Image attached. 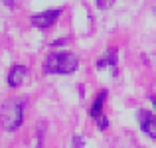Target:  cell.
Instances as JSON below:
<instances>
[{"instance_id": "8fae6325", "label": "cell", "mask_w": 156, "mask_h": 148, "mask_svg": "<svg viewBox=\"0 0 156 148\" xmlns=\"http://www.w3.org/2000/svg\"><path fill=\"white\" fill-rule=\"evenodd\" d=\"M150 103H152V105H154V109H156V97H154V95L150 97Z\"/></svg>"}, {"instance_id": "30bf717a", "label": "cell", "mask_w": 156, "mask_h": 148, "mask_svg": "<svg viewBox=\"0 0 156 148\" xmlns=\"http://www.w3.org/2000/svg\"><path fill=\"white\" fill-rule=\"evenodd\" d=\"M4 4H6V6H14V0H2Z\"/></svg>"}, {"instance_id": "7a4b0ae2", "label": "cell", "mask_w": 156, "mask_h": 148, "mask_svg": "<svg viewBox=\"0 0 156 148\" xmlns=\"http://www.w3.org/2000/svg\"><path fill=\"white\" fill-rule=\"evenodd\" d=\"M22 118H24V105L20 101H8L0 111V125L8 132L18 129L22 125Z\"/></svg>"}, {"instance_id": "ba28073f", "label": "cell", "mask_w": 156, "mask_h": 148, "mask_svg": "<svg viewBox=\"0 0 156 148\" xmlns=\"http://www.w3.org/2000/svg\"><path fill=\"white\" fill-rule=\"evenodd\" d=\"M97 126H99L101 130H105L107 126H109V121H107V117H103V115H101V117L97 118Z\"/></svg>"}, {"instance_id": "6da1fadb", "label": "cell", "mask_w": 156, "mask_h": 148, "mask_svg": "<svg viewBox=\"0 0 156 148\" xmlns=\"http://www.w3.org/2000/svg\"><path fill=\"white\" fill-rule=\"evenodd\" d=\"M79 67V57L67 51L51 53L44 63V71L50 75H69Z\"/></svg>"}, {"instance_id": "277c9868", "label": "cell", "mask_w": 156, "mask_h": 148, "mask_svg": "<svg viewBox=\"0 0 156 148\" xmlns=\"http://www.w3.org/2000/svg\"><path fill=\"white\" fill-rule=\"evenodd\" d=\"M136 118H138V125H140L142 132L150 138H156V117L154 115L148 113V111H138Z\"/></svg>"}, {"instance_id": "8992f818", "label": "cell", "mask_w": 156, "mask_h": 148, "mask_svg": "<svg viewBox=\"0 0 156 148\" xmlns=\"http://www.w3.org/2000/svg\"><path fill=\"white\" fill-rule=\"evenodd\" d=\"M97 67H99V69L111 67L113 71H117V49H115V48H111L109 51H107L105 55L101 57L99 61H97Z\"/></svg>"}, {"instance_id": "5b68a950", "label": "cell", "mask_w": 156, "mask_h": 148, "mask_svg": "<svg viewBox=\"0 0 156 148\" xmlns=\"http://www.w3.org/2000/svg\"><path fill=\"white\" fill-rule=\"evenodd\" d=\"M26 75H28L26 65H12L10 71H8V85L10 87H20L26 79Z\"/></svg>"}, {"instance_id": "9c48e42d", "label": "cell", "mask_w": 156, "mask_h": 148, "mask_svg": "<svg viewBox=\"0 0 156 148\" xmlns=\"http://www.w3.org/2000/svg\"><path fill=\"white\" fill-rule=\"evenodd\" d=\"M97 4H99V6H107V4H109V0H97Z\"/></svg>"}, {"instance_id": "3957f363", "label": "cell", "mask_w": 156, "mask_h": 148, "mask_svg": "<svg viewBox=\"0 0 156 148\" xmlns=\"http://www.w3.org/2000/svg\"><path fill=\"white\" fill-rule=\"evenodd\" d=\"M59 14H61V8H50V10H44V12H40V14H34L32 16V26H36V28H40V30H46V28H50L55 24V20L59 18Z\"/></svg>"}, {"instance_id": "52a82bcc", "label": "cell", "mask_w": 156, "mask_h": 148, "mask_svg": "<svg viewBox=\"0 0 156 148\" xmlns=\"http://www.w3.org/2000/svg\"><path fill=\"white\" fill-rule=\"evenodd\" d=\"M105 101H107V91H101L99 95L95 97V101H93L91 109H89V115H91L93 118H99V117H101V111H103Z\"/></svg>"}]
</instances>
